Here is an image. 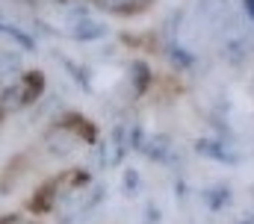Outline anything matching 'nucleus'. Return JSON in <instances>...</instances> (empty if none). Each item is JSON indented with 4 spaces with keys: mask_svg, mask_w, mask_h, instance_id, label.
Segmentation results:
<instances>
[{
    "mask_svg": "<svg viewBox=\"0 0 254 224\" xmlns=\"http://www.w3.org/2000/svg\"><path fill=\"white\" fill-rule=\"evenodd\" d=\"M89 183H92V180H89V174H86L83 168L60 171L57 177L45 180V183L27 198V213H30V216H48V213L60 210L77 189H83V186H89Z\"/></svg>",
    "mask_w": 254,
    "mask_h": 224,
    "instance_id": "obj_1",
    "label": "nucleus"
},
{
    "mask_svg": "<svg viewBox=\"0 0 254 224\" xmlns=\"http://www.w3.org/2000/svg\"><path fill=\"white\" fill-rule=\"evenodd\" d=\"M45 92V74L42 71H27L15 86L6 89V95L0 98V110L12 112L21 107H30L33 101H39V95Z\"/></svg>",
    "mask_w": 254,
    "mask_h": 224,
    "instance_id": "obj_2",
    "label": "nucleus"
},
{
    "mask_svg": "<svg viewBox=\"0 0 254 224\" xmlns=\"http://www.w3.org/2000/svg\"><path fill=\"white\" fill-rule=\"evenodd\" d=\"M101 186L98 183H89V186H83V189H77L68 201H65L63 207H60V222L63 224H74L80 222V216H86V213H92L95 207H98V201H101Z\"/></svg>",
    "mask_w": 254,
    "mask_h": 224,
    "instance_id": "obj_3",
    "label": "nucleus"
},
{
    "mask_svg": "<svg viewBox=\"0 0 254 224\" xmlns=\"http://www.w3.org/2000/svg\"><path fill=\"white\" fill-rule=\"evenodd\" d=\"M60 124H63V127H68V130H71V133H74L80 142H86V145L98 142V127H95L92 121H86L80 112H68Z\"/></svg>",
    "mask_w": 254,
    "mask_h": 224,
    "instance_id": "obj_4",
    "label": "nucleus"
},
{
    "mask_svg": "<svg viewBox=\"0 0 254 224\" xmlns=\"http://www.w3.org/2000/svg\"><path fill=\"white\" fill-rule=\"evenodd\" d=\"M101 9H107V12H113V15H139V12H145L154 0H95Z\"/></svg>",
    "mask_w": 254,
    "mask_h": 224,
    "instance_id": "obj_5",
    "label": "nucleus"
},
{
    "mask_svg": "<svg viewBox=\"0 0 254 224\" xmlns=\"http://www.w3.org/2000/svg\"><path fill=\"white\" fill-rule=\"evenodd\" d=\"M127 154V139H125V130L119 127V130H113V136L107 139V166H116V163H122V157Z\"/></svg>",
    "mask_w": 254,
    "mask_h": 224,
    "instance_id": "obj_6",
    "label": "nucleus"
},
{
    "mask_svg": "<svg viewBox=\"0 0 254 224\" xmlns=\"http://www.w3.org/2000/svg\"><path fill=\"white\" fill-rule=\"evenodd\" d=\"M145 151H148L154 160H166V154H169V139H166V136H154V139L145 145Z\"/></svg>",
    "mask_w": 254,
    "mask_h": 224,
    "instance_id": "obj_7",
    "label": "nucleus"
},
{
    "mask_svg": "<svg viewBox=\"0 0 254 224\" xmlns=\"http://www.w3.org/2000/svg\"><path fill=\"white\" fill-rule=\"evenodd\" d=\"M0 224H39V222H33V219H27V216H21V213H12V216H3Z\"/></svg>",
    "mask_w": 254,
    "mask_h": 224,
    "instance_id": "obj_8",
    "label": "nucleus"
},
{
    "mask_svg": "<svg viewBox=\"0 0 254 224\" xmlns=\"http://www.w3.org/2000/svg\"><path fill=\"white\" fill-rule=\"evenodd\" d=\"M243 6H246V12L254 18V0H243Z\"/></svg>",
    "mask_w": 254,
    "mask_h": 224,
    "instance_id": "obj_9",
    "label": "nucleus"
}]
</instances>
